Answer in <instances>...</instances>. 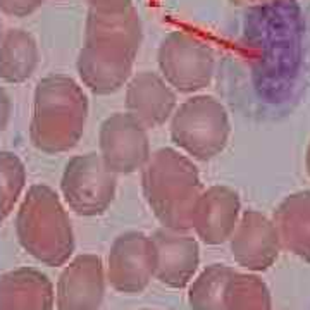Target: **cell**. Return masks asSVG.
<instances>
[{"label": "cell", "mask_w": 310, "mask_h": 310, "mask_svg": "<svg viewBox=\"0 0 310 310\" xmlns=\"http://www.w3.org/2000/svg\"><path fill=\"white\" fill-rule=\"evenodd\" d=\"M305 21L295 0L253 6L240 40L259 106L271 112L293 100L303 66Z\"/></svg>", "instance_id": "obj_1"}, {"label": "cell", "mask_w": 310, "mask_h": 310, "mask_svg": "<svg viewBox=\"0 0 310 310\" xmlns=\"http://www.w3.org/2000/svg\"><path fill=\"white\" fill-rule=\"evenodd\" d=\"M143 28L135 6L117 12L90 11L76 69L85 88L95 95L121 90L133 74Z\"/></svg>", "instance_id": "obj_2"}, {"label": "cell", "mask_w": 310, "mask_h": 310, "mask_svg": "<svg viewBox=\"0 0 310 310\" xmlns=\"http://www.w3.org/2000/svg\"><path fill=\"white\" fill-rule=\"evenodd\" d=\"M141 191L148 207L167 229L191 226L195 203L203 191L193 159L172 147L150 153L141 167Z\"/></svg>", "instance_id": "obj_3"}, {"label": "cell", "mask_w": 310, "mask_h": 310, "mask_svg": "<svg viewBox=\"0 0 310 310\" xmlns=\"http://www.w3.org/2000/svg\"><path fill=\"white\" fill-rule=\"evenodd\" d=\"M90 104L85 90L72 77L54 74L40 81L35 95L31 136L48 153L67 152L85 133Z\"/></svg>", "instance_id": "obj_4"}, {"label": "cell", "mask_w": 310, "mask_h": 310, "mask_svg": "<svg viewBox=\"0 0 310 310\" xmlns=\"http://www.w3.org/2000/svg\"><path fill=\"white\" fill-rule=\"evenodd\" d=\"M174 148L193 161H212L226 150L231 119L224 104L212 95L195 93L177 104L169 119Z\"/></svg>", "instance_id": "obj_5"}, {"label": "cell", "mask_w": 310, "mask_h": 310, "mask_svg": "<svg viewBox=\"0 0 310 310\" xmlns=\"http://www.w3.org/2000/svg\"><path fill=\"white\" fill-rule=\"evenodd\" d=\"M157 66L176 93L195 95L212 83L216 56L207 43L185 31H172L159 45Z\"/></svg>", "instance_id": "obj_6"}, {"label": "cell", "mask_w": 310, "mask_h": 310, "mask_svg": "<svg viewBox=\"0 0 310 310\" xmlns=\"http://www.w3.org/2000/svg\"><path fill=\"white\" fill-rule=\"evenodd\" d=\"M66 203L80 216H98L112 203L117 190V176L107 169L97 152L72 157L66 164L61 179Z\"/></svg>", "instance_id": "obj_7"}, {"label": "cell", "mask_w": 310, "mask_h": 310, "mask_svg": "<svg viewBox=\"0 0 310 310\" xmlns=\"http://www.w3.org/2000/svg\"><path fill=\"white\" fill-rule=\"evenodd\" d=\"M21 227L30 243L52 261H62L71 247L69 219L61 200L48 186L31 188L22 205Z\"/></svg>", "instance_id": "obj_8"}, {"label": "cell", "mask_w": 310, "mask_h": 310, "mask_svg": "<svg viewBox=\"0 0 310 310\" xmlns=\"http://www.w3.org/2000/svg\"><path fill=\"white\" fill-rule=\"evenodd\" d=\"M97 153L116 176L138 172L152 153L148 130L126 111L114 112L100 124Z\"/></svg>", "instance_id": "obj_9"}, {"label": "cell", "mask_w": 310, "mask_h": 310, "mask_svg": "<svg viewBox=\"0 0 310 310\" xmlns=\"http://www.w3.org/2000/svg\"><path fill=\"white\" fill-rule=\"evenodd\" d=\"M124 86L126 112L147 130H155L169 122L177 107V93L159 72H135Z\"/></svg>", "instance_id": "obj_10"}, {"label": "cell", "mask_w": 310, "mask_h": 310, "mask_svg": "<svg viewBox=\"0 0 310 310\" xmlns=\"http://www.w3.org/2000/svg\"><path fill=\"white\" fill-rule=\"evenodd\" d=\"M281 241L274 222L259 211H245L231 235L235 261L243 267L262 271L277 259Z\"/></svg>", "instance_id": "obj_11"}, {"label": "cell", "mask_w": 310, "mask_h": 310, "mask_svg": "<svg viewBox=\"0 0 310 310\" xmlns=\"http://www.w3.org/2000/svg\"><path fill=\"white\" fill-rule=\"evenodd\" d=\"M241 216V200L236 190L224 185L203 188L195 203L191 226L207 243L231 238Z\"/></svg>", "instance_id": "obj_12"}, {"label": "cell", "mask_w": 310, "mask_h": 310, "mask_svg": "<svg viewBox=\"0 0 310 310\" xmlns=\"http://www.w3.org/2000/svg\"><path fill=\"white\" fill-rule=\"evenodd\" d=\"M155 269L153 243L131 232L116 241L111 255V276L122 290H138Z\"/></svg>", "instance_id": "obj_13"}, {"label": "cell", "mask_w": 310, "mask_h": 310, "mask_svg": "<svg viewBox=\"0 0 310 310\" xmlns=\"http://www.w3.org/2000/svg\"><path fill=\"white\" fill-rule=\"evenodd\" d=\"M281 247L310 262V190L290 193L274 211Z\"/></svg>", "instance_id": "obj_14"}, {"label": "cell", "mask_w": 310, "mask_h": 310, "mask_svg": "<svg viewBox=\"0 0 310 310\" xmlns=\"http://www.w3.org/2000/svg\"><path fill=\"white\" fill-rule=\"evenodd\" d=\"M152 243L155 250V267L159 269L162 279L174 285L183 282L197 264L195 241L169 229L159 232Z\"/></svg>", "instance_id": "obj_15"}, {"label": "cell", "mask_w": 310, "mask_h": 310, "mask_svg": "<svg viewBox=\"0 0 310 310\" xmlns=\"http://www.w3.org/2000/svg\"><path fill=\"white\" fill-rule=\"evenodd\" d=\"M100 291L102 281L98 262L92 257H85L67 272L62 285V303L66 310H93Z\"/></svg>", "instance_id": "obj_16"}, {"label": "cell", "mask_w": 310, "mask_h": 310, "mask_svg": "<svg viewBox=\"0 0 310 310\" xmlns=\"http://www.w3.org/2000/svg\"><path fill=\"white\" fill-rule=\"evenodd\" d=\"M36 57L33 40L21 31H11L0 50V76L9 81L24 80L36 66Z\"/></svg>", "instance_id": "obj_17"}, {"label": "cell", "mask_w": 310, "mask_h": 310, "mask_svg": "<svg viewBox=\"0 0 310 310\" xmlns=\"http://www.w3.org/2000/svg\"><path fill=\"white\" fill-rule=\"evenodd\" d=\"M235 272L227 267H212L193 288V302L198 310H227V295Z\"/></svg>", "instance_id": "obj_18"}, {"label": "cell", "mask_w": 310, "mask_h": 310, "mask_svg": "<svg viewBox=\"0 0 310 310\" xmlns=\"http://www.w3.org/2000/svg\"><path fill=\"white\" fill-rule=\"evenodd\" d=\"M227 310H271L264 282L253 276H232L227 295Z\"/></svg>", "instance_id": "obj_19"}, {"label": "cell", "mask_w": 310, "mask_h": 310, "mask_svg": "<svg viewBox=\"0 0 310 310\" xmlns=\"http://www.w3.org/2000/svg\"><path fill=\"white\" fill-rule=\"evenodd\" d=\"M22 186V167L16 157H0V207L9 209Z\"/></svg>", "instance_id": "obj_20"}, {"label": "cell", "mask_w": 310, "mask_h": 310, "mask_svg": "<svg viewBox=\"0 0 310 310\" xmlns=\"http://www.w3.org/2000/svg\"><path fill=\"white\" fill-rule=\"evenodd\" d=\"M42 4V0H0V7L11 14H28Z\"/></svg>", "instance_id": "obj_21"}, {"label": "cell", "mask_w": 310, "mask_h": 310, "mask_svg": "<svg viewBox=\"0 0 310 310\" xmlns=\"http://www.w3.org/2000/svg\"><path fill=\"white\" fill-rule=\"evenodd\" d=\"M90 11L98 12H117L133 6V0H86Z\"/></svg>", "instance_id": "obj_22"}, {"label": "cell", "mask_w": 310, "mask_h": 310, "mask_svg": "<svg viewBox=\"0 0 310 310\" xmlns=\"http://www.w3.org/2000/svg\"><path fill=\"white\" fill-rule=\"evenodd\" d=\"M235 6H261V4L274 2V0H229Z\"/></svg>", "instance_id": "obj_23"}, {"label": "cell", "mask_w": 310, "mask_h": 310, "mask_svg": "<svg viewBox=\"0 0 310 310\" xmlns=\"http://www.w3.org/2000/svg\"><path fill=\"white\" fill-rule=\"evenodd\" d=\"M305 171H307V174L310 176V140H308L307 150H305Z\"/></svg>", "instance_id": "obj_24"}]
</instances>
